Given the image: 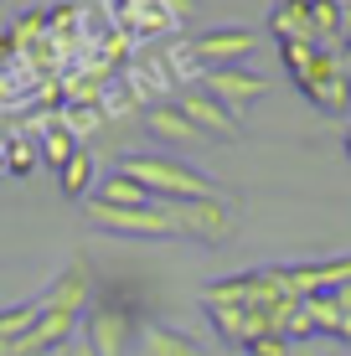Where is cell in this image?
<instances>
[{"label": "cell", "instance_id": "7c38bea8", "mask_svg": "<svg viewBox=\"0 0 351 356\" xmlns=\"http://www.w3.org/2000/svg\"><path fill=\"white\" fill-rule=\"evenodd\" d=\"M88 202H104V207H124V212H135V207H155V196L140 186V181H129L124 170H114V176H104L99 186H93Z\"/></svg>", "mask_w": 351, "mask_h": 356}, {"label": "cell", "instance_id": "cb8c5ba5", "mask_svg": "<svg viewBox=\"0 0 351 356\" xmlns=\"http://www.w3.org/2000/svg\"><path fill=\"white\" fill-rule=\"evenodd\" d=\"M289 6H300V10H310V6H320V0H289Z\"/></svg>", "mask_w": 351, "mask_h": 356}, {"label": "cell", "instance_id": "6da1fadb", "mask_svg": "<svg viewBox=\"0 0 351 356\" xmlns=\"http://www.w3.org/2000/svg\"><path fill=\"white\" fill-rule=\"evenodd\" d=\"M124 170L129 181H140L155 202H233L217 181H207L202 170H191L186 161L176 155H124Z\"/></svg>", "mask_w": 351, "mask_h": 356}, {"label": "cell", "instance_id": "ac0fdd59", "mask_svg": "<svg viewBox=\"0 0 351 356\" xmlns=\"http://www.w3.org/2000/svg\"><path fill=\"white\" fill-rule=\"evenodd\" d=\"M331 300H336V310H341V336H336V341H346V346H351V284H341Z\"/></svg>", "mask_w": 351, "mask_h": 356}, {"label": "cell", "instance_id": "e0dca14e", "mask_svg": "<svg viewBox=\"0 0 351 356\" xmlns=\"http://www.w3.org/2000/svg\"><path fill=\"white\" fill-rule=\"evenodd\" d=\"M36 165H42L36 140H31V134H10V140H6V170H10V176H31Z\"/></svg>", "mask_w": 351, "mask_h": 356}, {"label": "cell", "instance_id": "ffe728a7", "mask_svg": "<svg viewBox=\"0 0 351 356\" xmlns=\"http://www.w3.org/2000/svg\"><path fill=\"white\" fill-rule=\"evenodd\" d=\"M165 10H171L176 21H186V16H191V0H165Z\"/></svg>", "mask_w": 351, "mask_h": 356}, {"label": "cell", "instance_id": "7a4b0ae2", "mask_svg": "<svg viewBox=\"0 0 351 356\" xmlns=\"http://www.w3.org/2000/svg\"><path fill=\"white\" fill-rule=\"evenodd\" d=\"M140 321H145V315H140V305L129 300V294L99 289V294H93V305H88V315H83L78 336L88 341L93 356H129L140 346V330H145Z\"/></svg>", "mask_w": 351, "mask_h": 356}, {"label": "cell", "instance_id": "52a82bcc", "mask_svg": "<svg viewBox=\"0 0 351 356\" xmlns=\"http://www.w3.org/2000/svg\"><path fill=\"white\" fill-rule=\"evenodd\" d=\"M202 88L243 119V108L253 104V98L269 93V78H263V72H253V67H217V72H202Z\"/></svg>", "mask_w": 351, "mask_h": 356}, {"label": "cell", "instance_id": "5bb4252c", "mask_svg": "<svg viewBox=\"0 0 351 356\" xmlns=\"http://www.w3.org/2000/svg\"><path fill=\"white\" fill-rule=\"evenodd\" d=\"M93 181H99V170H93V155H88V150H78L63 170H57V186H63L67 202H88V196H93Z\"/></svg>", "mask_w": 351, "mask_h": 356}, {"label": "cell", "instance_id": "44dd1931", "mask_svg": "<svg viewBox=\"0 0 351 356\" xmlns=\"http://www.w3.org/2000/svg\"><path fill=\"white\" fill-rule=\"evenodd\" d=\"M284 356H316V341H289Z\"/></svg>", "mask_w": 351, "mask_h": 356}, {"label": "cell", "instance_id": "7402d4cb", "mask_svg": "<svg viewBox=\"0 0 351 356\" xmlns=\"http://www.w3.org/2000/svg\"><path fill=\"white\" fill-rule=\"evenodd\" d=\"M10 176V170H6V145H0V181H6Z\"/></svg>", "mask_w": 351, "mask_h": 356}, {"label": "cell", "instance_id": "277c9868", "mask_svg": "<svg viewBox=\"0 0 351 356\" xmlns=\"http://www.w3.org/2000/svg\"><path fill=\"white\" fill-rule=\"evenodd\" d=\"M253 47H259V36L248 26H212V31H202V36L186 42V57L202 63L207 72H217V67H243V57Z\"/></svg>", "mask_w": 351, "mask_h": 356}, {"label": "cell", "instance_id": "30bf717a", "mask_svg": "<svg viewBox=\"0 0 351 356\" xmlns=\"http://www.w3.org/2000/svg\"><path fill=\"white\" fill-rule=\"evenodd\" d=\"M145 129H150L161 145H171V150H191V145L207 140V134L191 124V119L181 114L176 104H150V108H145Z\"/></svg>", "mask_w": 351, "mask_h": 356}, {"label": "cell", "instance_id": "3957f363", "mask_svg": "<svg viewBox=\"0 0 351 356\" xmlns=\"http://www.w3.org/2000/svg\"><path fill=\"white\" fill-rule=\"evenodd\" d=\"M83 212H88V222L99 232H114V238H165V243L181 238L165 202L135 207V212H124V207H104V202H83Z\"/></svg>", "mask_w": 351, "mask_h": 356}, {"label": "cell", "instance_id": "4fadbf2b", "mask_svg": "<svg viewBox=\"0 0 351 356\" xmlns=\"http://www.w3.org/2000/svg\"><path fill=\"white\" fill-rule=\"evenodd\" d=\"M36 150H42V161L52 165V170H63L72 155L83 150V145H78V134L67 129V119H52V124L42 129V140H36Z\"/></svg>", "mask_w": 351, "mask_h": 356}, {"label": "cell", "instance_id": "603a6c76", "mask_svg": "<svg viewBox=\"0 0 351 356\" xmlns=\"http://www.w3.org/2000/svg\"><path fill=\"white\" fill-rule=\"evenodd\" d=\"M341 145H346V161H351V124H346V134H341Z\"/></svg>", "mask_w": 351, "mask_h": 356}, {"label": "cell", "instance_id": "ba28073f", "mask_svg": "<svg viewBox=\"0 0 351 356\" xmlns=\"http://www.w3.org/2000/svg\"><path fill=\"white\" fill-rule=\"evenodd\" d=\"M93 294H99V284H93V268L88 264H67L63 274L52 279V289L42 294V310H63V315H88Z\"/></svg>", "mask_w": 351, "mask_h": 356}, {"label": "cell", "instance_id": "2e32d148", "mask_svg": "<svg viewBox=\"0 0 351 356\" xmlns=\"http://www.w3.org/2000/svg\"><path fill=\"white\" fill-rule=\"evenodd\" d=\"M42 321V300H21L0 310V351H10L21 336H31V325Z\"/></svg>", "mask_w": 351, "mask_h": 356}, {"label": "cell", "instance_id": "d6986e66", "mask_svg": "<svg viewBox=\"0 0 351 356\" xmlns=\"http://www.w3.org/2000/svg\"><path fill=\"white\" fill-rule=\"evenodd\" d=\"M284 351H289L284 336H263V341H253V346H248V356H284Z\"/></svg>", "mask_w": 351, "mask_h": 356}, {"label": "cell", "instance_id": "8fae6325", "mask_svg": "<svg viewBox=\"0 0 351 356\" xmlns=\"http://www.w3.org/2000/svg\"><path fill=\"white\" fill-rule=\"evenodd\" d=\"M135 351L140 356H202L197 336H186V330H176V325H145Z\"/></svg>", "mask_w": 351, "mask_h": 356}, {"label": "cell", "instance_id": "9a60e30c", "mask_svg": "<svg viewBox=\"0 0 351 356\" xmlns=\"http://www.w3.org/2000/svg\"><path fill=\"white\" fill-rule=\"evenodd\" d=\"M269 31L279 36V47H284V42H310V47H320L316 31H310V16H305L300 6H289V0H279V6L269 10Z\"/></svg>", "mask_w": 351, "mask_h": 356}, {"label": "cell", "instance_id": "9c48e42d", "mask_svg": "<svg viewBox=\"0 0 351 356\" xmlns=\"http://www.w3.org/2000/svg\"><path fill=\"white\" fill-rule=\"evenodd\" d=\"M176 108L191 119L202 134H212V140H238V114L227 104H217V98L207 93V88H186L176 98Z\"/></svg>", "mask_w": 351, "mask_h": 356}, {"label": "cell", "instance_id": "5b68a950", "mask_svg": "<svg viewBox=\"0 0 351 356\" xmlns=\"http://www.w3.org/2000/svg\"><path fill=\"white\" fill-rule=\"evenodd\" d=\"M165 207H171L181 238H197V243H207V248H222V243L233 238V212H227V202H165Z\"/></svg>", "mask_w": 351, "mask_h": 356}, {"label": "cell", "instance_id": "8992f818", "mask_svg": "<svg viewBox=\"0 0 351 356\" xmlns=\"http://www.w3.org/2000/svg\"><path fill=\"white\" fill-rule=\"evenodd\" d=\"M284 289L295 300H316V294H336L341 284H351V253L346 259H325V264H289L279 268Z\"/></svg>", "mask_w": 351, "mask_h": 356}]
</instances>
